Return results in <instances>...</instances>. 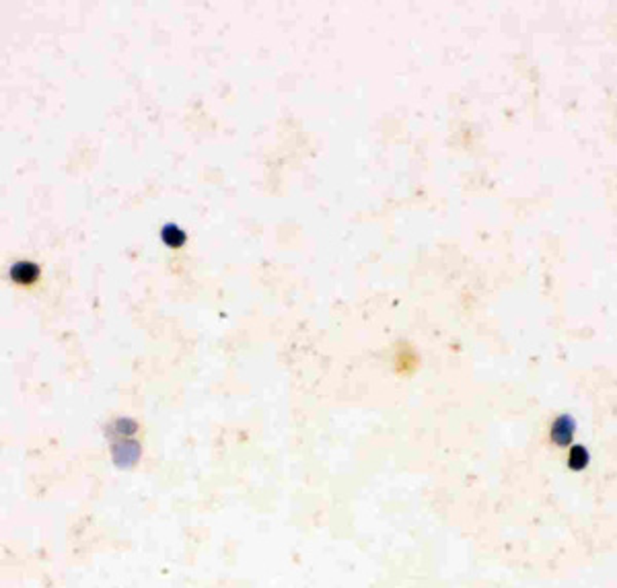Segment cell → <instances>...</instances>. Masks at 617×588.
I'll use <instances>...</instances> for the list:
<instances>
[{
    "label": "cell",
    "instance_id": "cell-1",
    "mask_svg": "<svg viewBox=\"0 0 617 588\" xmlns=\"http://www.w3.org/2000/svg\"><path fill=\"white\" fill-rule=\"evenodd\" d=\"M574 420L568 416H560L554 420V424L549 428V438L558 445V447H568L574 438Z\"/></svg>",
    "mask_w": 617,
    "mask_h": 588
},
{
    "label": "cell",
    "instance_id": "cell-2",
    "mask_svg": "<svg viewBox=\"0 0 617 588\" xmlns=\"http://www.w3.org/2000/svg\"><path fill=\"white\" fill-rule=\"evenodd\" d=\"M587 463H589V453H587L585 447L576 445V447L570 449V453H568V467H570L572 471H580V469H585Z\"/></svg>",
    "mask_w": 617,
    "mask_h": 588
}]
</instances>
